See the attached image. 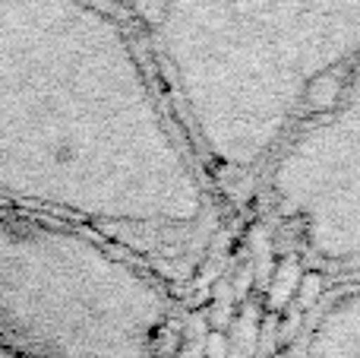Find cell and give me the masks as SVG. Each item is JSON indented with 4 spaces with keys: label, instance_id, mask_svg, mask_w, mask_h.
Segmentation results:
<instances>
[{
    "label": "cell",
    "instance_id": "cell-1",
    "mask_svg": "<svg viewBox=\"0 0 360 358\" xmlns=\"http://www.w3.org/2000/svg\"><path fill=\"white\" fill-rule=\"evenodd\" d=\"M256 311H250V317L243 314L240 321H237V330H234V346H231V358H250L256 352V323H253Z\"/></svg>",
    "mask_w": 360,
    "mask_h": 358
},
{
    "label": "cell",
    "instance_id": "cell-2",
    "mask_svg": "<svg viewBox=\"0 0 360 358\" xmlns=\"http://www.w3.org/2000/svg\"><path fill=\"white\" fill-rule=\"evenodd\" d=\"M294 285H297V270H294V264H285L278 270V276H275V285L269 289V302H272V308H281V304L288 302V295H291Z\"/></svg>",
    "mask_w": 360,
    "mask_h": 358
},
{
    "label": "cell",
    "instance_id": "cell-3",
    "mask_svg": "<svg viewBox=\"0 0 360 358\" xmlns=\"http://www.w3.org/2000/svg\"><path fill=\"white\" fill-rule=\"evenodd\" d=\"M205 358H231V346L224 342L221 333H212L205 340Z\"/></svg>",
    "mask_w": 360,
    "mask_h": 358
}]
</instances>
